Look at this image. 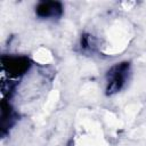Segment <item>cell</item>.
<instances>
[{
  "label": "cell",
  "instance_id": "obj_1",
  "mask_svg": "<svg viewBox=\"0 0 146 146\" xmlns=\"http://www.w3.org/2000/svg\"><path fill=\"white\" fill-rule=\"evenodd\" d=\"M60 6L57 2H43L40 3L36 11L42 17H49V16H56L58 11H60Z\"/></svg>",
  "mask_w": 146,
  "mask_h": 146
}]
</instances>
